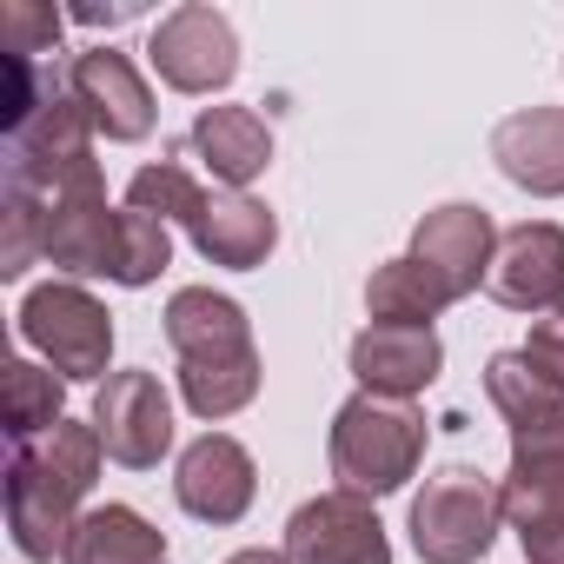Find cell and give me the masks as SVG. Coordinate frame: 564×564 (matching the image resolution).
<instances>
[{
	"instance_id": "obj_9",
	"label": "cell",
	"mask_w": 564,
	"mask_h": 564,
	"mask_svg": "<svg viewBox=\"0 0 564 564\" xmlns=\"http://www.w3.org/2000/svg\"><path fill=\"white\" fill-rule=\"evenodd\" d=\"M80 524V491H67L28 445H14V465H8V531H14V551L47 564V557H67V538Z\"/></svg>"
},
{
	"instance_id": "obj_19",
	"label": "cell",
	"mask_w": 564,
	"mask_h": 564,
	"mask_svg": "<svg viewBox=\"0 0 564 564\" xmlns=\"http://www.w3.org/2000/svg\"><path fill=\"white\" fill-rule=\"evenodd\" d=\"M61 564H173V557H166V531L153 518H140L133 505H94V511H80Z\"/></svg>"
},
{
	"instance_id": "obj_11",
	"label": "cell",
	"mask_w": 564,
	"mask_h": 564,
	"mask_svg": "<svg viewBox=\"0 0 564 564\" xmlns=\"http://www.w3.org/2000/svg\"><path fill=\"white\" fill-rule=\"evenodd\" d=\"M67 87H74V100L87 107L94 133L120 140V147H133V140L153 133V87L140 80V67H133L127 54H113V47H87V54H74Z\"/></svg>"
},
{
	"instance_id": "obj_28",
	"label": "cell",
	"mask_w": 564,
	"mask_h": 564,
	"mask_svg": "<svg viewBox=\"0 0 564 564\" xmlns=\"http://www.w3.org/2000/svg\"><path fill=\"white\" fill-rule=\"evenodd\" d=\"M544 379H557L564 386V319H538L531 333H524V346H518Z\"/></svg>"
},
{
	"instance_id": "obj_4",
	"label": "cell",
	"mask_w": 564,
	"mask_h": 564,
	"mask_svg": "<svg viewBox=\"0 0 564 564\" xmlns=\"http://www.w3.org/2000/svg\"><path fill=\"white\" fill-rule=\"evenodd\" d=\"M147 61L153 74L173 87V94H219L232 87L239 74V34L219 8H206V0H186V8H173L153 41H147Z\"/></svg>"
},
{
	"instance_id": "obj_20",
	"label": "cell",
	"mask_w": 564,
	"mask_h": 564,
	"mask_svg": "<svg viewBox=\"0 0 564 564\" xmlns=\"http://www.w3.org/2000/svg\"><path fill=\"white\" fill-rule=\"evenodd\" d=\"M485 399L498 405V419H505L511 438L544 432V425H564V386L544 379L524 352H491V366H485Z\"/></svg>"
},
{
	"instance_id": "obj_22",
	"label": "cell",
	"mask_w": 564,
	"mask_h": 564,
	"mask_svg": "<svg viewBox=\"0 0 564 564\" xmlns=\"http://www.w3.org/2000/svg\"><path fill=\"white\" fill-rule=\"evenodd\" d=\"M180 399L206 425L246 412L259 399V352H239V359H180Z\"/></svg>"
},
{
	"instance_id": "obj_29",
	"label": "cell",
	"mask_w": 564,
	"mask_h": 564,
	"mask_svg": "<svg viewBox=\"0 0 564 564\" xmlns=\"http://www.w3.org/2000/svg\"><path fill=\"white\" fill-rule=\"evenodd\" d=\"M524 557H531V564H564V524H551V531H524Z\"/></svg>"
},
{
	"instance_id": "obj_1",
	"label": "cell",
	"mask_w": 564,
	"mask_h": 564,
	"mask_svg": "<svg viewBox=\"0 0 564 564\" xmlns=\"http://www.w3.org/2000/svg\"><path fill=\"white\" fill-rule=\"evenodd\" d=\"M425 412L405 405V399H372V392H352L339 412H333V478L339 491H359V498H392L419 478L425 465Z\"/></svg>"
},
{
	"instance_id": "obj_12",
	"label": "cell",
	"mask_w": 564,
	"mask_h": 564,
	"mask_svg": "<svg viewBox=\"0 0 564 564\" xmlns=\"http://www.w3.org/2000/svg\"><path fill=\"white\" fill-rule=\"evenodd\" d=\"M445 372V346L425 326H366L352 339V379L372 399H419Z\"/></svg>"
},
{
	"instance_id": "obj_3",
	"label": "cell",
	"mask_w": 564,
	"mask_h": 564,
	"mask_svg": "<svg viewBox=\"0 0 564 564\" xmlns=\"http://www.w3.org/2000/svg\"><path fill=\"white\" fill-rule=\"evenodd\" d=\"M21 339L61 372V379H107L113 359V313L80 279H47L21 300Z\"/></svg>"
},
{
	"instance_id": "obj_15",
	"label": "cell",
	"mask_w": 564,
	"mask_h": 564,
	"mask_svg": "<svg viewBox=\"0 0 564 564\" xmlns=\"http://www.w3.org/2000/svg\"><path fill=\"white\" fill-rule=\"evenodd\" d=\"M113 252H120V213L107 206V193H61L47 199V265H61L67 279H113Z\"/></svg>"
},
{
	"instance_id": "obj_18",
	"label": "cell",
	"mask_w": 564,
	"mask_h": 564,
	"mask_svg": "<svg viewBox=\"0 0 564 564\" xmlns=\"http://www.w3.org/2000/svg\"><path fill=\"white\" fill-rule=\"evenodd\" d=\"M166 346L180 359H239V352H252V319L239 300H226L213 286H180L166 300Z\"/></svg>"
},
{
	"instance_id": "obj_14",
	"label": "cell",
	"mask_w": 564,
	"mask_h": 564,
	"mask_svg": "<svg viewBox=\"0 0 564 564\" xmlns=\"http://www.w3.org/2000/svg\"><path fill=\"white\" fill-rule=\"evenodd\" d=\"M498 173L531 199H564V107H518L491 127Z\"/></svg>"
},
{
	"instance_id": "obj_5",
	"label": "cell",
	"mask_w": 564,
	"mask_h": 564,
	"mask_svg": "<svg viewBox=\"0 0 564 564\" xmlns=\"http://www.w3.org/2000/svg\"><path fill=\"white\" fill-rule=\"evenodd\" d=\"M94 432L113 465L153 471L173 452V399L153 372H107L94 392Z\"/></svg>"
},
{
	"instance_id": "obj_23",
	"label": "cell",
	"mask_w": 564,
	"mask_h": 564,
	"mask_svg": "<svg viewBox=\"0 0 564 564\" xmlns=\"http://www.w3.org/2000/svg\"><path fill=\"white\" fill-rule=\"evenodd\" d=\"M61 419H67V379H61L54 366L14 359V366H8V438H14V445H34V438H47Z\"/></svg>"
},
{
	"instance_id": "obj_26",
	"label": "cell",
	"mask_w": 564,
	"mask_h": 564,
	"mask_svg": "<svg viewBox=\"0 0 564 564\" xmlns=\"http://www.w3.org/2000/svg\"><path fill=\"white\" fill-rule=\"evenodd\" d=\"M173 265V232L147 213H120V252H113V286H153Z\"/></svg>"
},
{
	"instance_id": "obj_24",
	"label": "cell",
	"mask_w": 564,
	"mask_h": 564,
	"mask_svg": "<svg viewBox=\"0 0 564 564\" xmlns=\"http://www.w3.org/2000/svg\"><path fill=\"white\" fill-rule=\"evenodd\" d=\"M206 186L186 173V166H173V160H160V166H140L133 180H127V213H147V219H180L186 232H193V219L206 213Z\"/></svg>"
},
{
	"instance_id": "obj_17",
	"label": "cell",
	"mask_w": 564,
	"mask_h": 564,
	"mask_svg": "<svg viewBox=\"0 0 564 564\" xmlns=\"http://www.w3.org/2000/svg\"><path fill=\"white\" fill-rule=\"evenodd\" d=\"M193 153H199V166H206L226 193H246V186L272 166V127H265L252 107H199V120H193Z\"/></svg>"
},
{
	"instance_id": "obj_13",
	"label": "cell",
	"mask_w": 564,
	"mask_h": 564,
	"mask_svg": "<svg viewBox=\"0 0 564 564\" xmlns=\"http://www.w3.org/2000/svg\"><path fill=\"white\" fill-rule=\"evenodd\" d=\"M498 505L505 524H518V538L564 524V425L511 438V471L498 478Z\"/></svg>"
},
{
	"instance_id": "obj_31",
	"label": "cell",
	"mask_w": 564,
	"mask_h": 564,
	"mask_svg": "<svg viewBox=\"0 0 564 564\" xmlns=\"http://www.w3.org/2000/svg\"><path fill=\"white\" fill-rule=\"evenodd\" d=\"M557 319H564V300H557Z\"/></svg>"
},
{
	"instance_id": "obj_8",
	"label": "cell",
	"mask_w": 564,
	"mask_h": 564,
	"mask_svg": "<svg viewBox=\"0 0 564 564\" xmlns=\"http://www.w3.org/2000/svg\"><path fill=\"white\" fill-rule=\"evenodd\" d=\"M491 252H498V226L485 206L471 199H452V206H432L419 226H412V259L438 279L452 300L478 293L485 272H491Z\"/></svg>"
},
{
	"instance_id": "obj_2",
	"label": "cell",
	"mask_w": 564,
	"mask_h": 564,
	"mask_svg": "<svg viewBox=\"0 0 564 564\" xmlns=\"http://www.w3.org/2000/svg\"><path fill=\"white\" fill-rule=\"evenodd\" d=\"M498 524H505L498 478H485L478 465H438L412 498V551L425 564H478Z\"/></svg>"
},
{
	"instance_id": "obj_21",
	"label": "cell",
	"mask_w": 564,
	"mask_h": 564,
	"mask_svg": "<svg viewBox=\"0 0 564 564\" xmlns=\"http://www.w3.org/2000/svg\"><path fill=\"white\" fill-rule=\"evenodd\" d=\"M452 306V293L438 286V279L405 252V259H386L372 279H366V313H372V326H425L432 333V319Z\"/></svg>"
},
{
	"instance_id": "obj_30",
	"label": "cell",
	"mask_w": 564,
	"mask_h": 564,
	"mask_svg": "<svg viewBox=\"0 0 564 564\" xmlns=\"http://www.w3.org/2000/svg\"><path fill=\"white\" fill-rule=\"evenodd\" d=\"M226 564H293L286 551H265V544H246V551H232Z\"/></svg>"
},
{
	"instance_id": "obj_6",
	"label": "cell",
	"mask_w": 564,
	"mask_h": 564,
	"mask_svg": "<svg viewBox=\"0 0 564 564\" xmlns=\"http://www.w3.org/2000/svg\"><path fill=\"white\" fill-rule=\"evenodd\" d=\"M293 564H392V538L359 491H319L286 518Z\"/></svg>"
},
{
	"instance_id": "obj_27",
	"label": "cell",
	"mask_w": 564,
	"mask_h": 564,
	"mask_svg": "<svg viewBox=\"0 0 564 564\" xmlns=\"http://www.w3.org/2000/svg\"><path fill=\"white\" fill-rule=\"evenodd\" d=\"M0 28H8V54H28V61L61 41V14L54 8H34V0H8Z\"/></svg>"
},
{
	"instance_id": "obj_16",
	"label": "cell",
	"mask_w": 564,
	"mask_h": 564,
	"mask_svg": "<svg viewBox=\"0 0 564 564\" xmlns=\"http://www.w3.org/2000/svg\"><path fill=\"white\" fill-rule=\"evenodd\" d=\"M279 246V219L265 199L252 193H213L206 213L193 219V252L206 265H226V272H252L265 265V252Z\"/></svg>"
},
{
	"instance_id": "obj_25",
	"label": "cell",
	"mask_w": 564,
	"mask_h": 564,
	"mask_svg": "<svg viewBox=\"0 0 564 564\" xmlns=\"http://www.w3.org/2000/svg\"><path fill=\"white\" fill-rule=\"evenodd\" d=\"M0 226H8V246H0V279H28L34 252H47V199L8 180V193H0Z\"/></svg>"
},
{
	"instance_id": "obj_10",
	"label": "cell",
	"mask_w": 564,
	"mask_h": 564,
	"mask_svg": "<svg viewBox=\"0 0 564 564\" xmlns=\"http://www.w3.org/2000/svg\"><path fill=\"white\" fill-rule=\"evenodd\" d=\"M485 293L511 313H544L564 300V226L551 219H524L511 232H498L491 272H485Z\"/></svg>"
},
{
	"instance_id": "obj_7",
	"label": "cell",
	"mask_w": 564,
	"mask_h": 564,
	"mask_svg": "<svg viewBox=\"0 0 564 564\" xmlns=\"http://www.w3.org/2000/svg\"><path fill=\"white\" fill-rule=\"evenodd\" d=\"M252 491H259L252 452L239 438H226V432H199L173 465V498L199 524H239L252 511Z\"/></svg>"
}]
</instances>
